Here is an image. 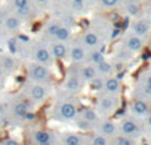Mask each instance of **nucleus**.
<instances>
[{
  "label": "nucleus",
  "instance_id": "obj_1",
  "mask_svg": "<svg viewBox=\"0 0 151 145\" xmlns=\"http://www.w3.org/2000/svg\"><path fill=\"white\" fill-rule=\"evenodd\" d=\"M79 113V105L72 97L59 99L55 102L54 108L51 111V117L55 121L60 122H70L74 121Z\"/></svg>",
  "mask_w": 151,
  "mask_h": 145
},
{
  "label": "nucleus",
  "instance_id": "obj_2",
  "mask_svg": "<svg viewBox=\"0 0 151 145\" xmlns=\"http://www.w3.org/2000/svg\"><path fill=\"white\" fill-rule=\"evenodd\" d=\"M83 87H84V81L80 79L79 65H72L67 72V79L64 80L62 85V92H63L62 99L79 95L82 92Z\"/></svg>",
  "mask_w": 151,
  "mask_h": 145
},
{
  "label": "nucleus",
  "instance_id": "obj_3",
  "mask_svg": "<svg viewBox=\"0 0 151 145\" xmlns=\"http://www.w3.org/2000/svg\"><path fill=\"white\" fill-rule=\"evenodd\" d=\"M27 77H28V81L46 87H51L54 82V75L51 69L37 63H31L27 67Z\"/></svg>",
  "mask_w": 151,
  "mask_h": 145
},
{
  "label": "nucleus",
  "instance_id": "obj_4",
  "mask_svg": "<svg viewBox=\"0 0 151 145\" xmlns=\"http://www.w3.org/2000/svg\"><path fill=\"white\" fill-rule=\"evenodd\" d=\"M100 120L102 117L96 112V109L91 108V107H86V108L79 109V113L75 119V124L82 131H95Z\"/></svg>",
  "mask_w": 151,
  "mask_h": 145
},
{
  "label": "nucleus",
  "instance_id": "obj_5",
  "mask_svg": "<svg viewBox=\"0 0 151 145\" xmlns=\"http://www.w3.org/2000/svg\"><path fill=\"white\" fill-rule=\"evenodd\" d=\"M50 95V87L36 84V82L27 81L23 88V97L32 102V104H39V102L46 101Z\"/></svg>",
  "mask_w": 151,
  "mask_h": 145
},
{
  "label": "nucleus",
  "instance_id": "obj_6",
  "mask_svg": "<svg viewBox=\"0 0 151 145\" xmlns=\"http://www.w3.org/2000/svg\"><path fill=\"white\" fill-rule=\"evenodd\" d=\"M119 108V96H111V95L100 93L96 104V112L100 116H111Z\"/></svg>",
  "mask_w": 151,
  "mask_h": 145
},
{
  "label": "nucleus",
  "instance_id": "obj_7",
  "mask_svg": "<svg viewBox=\"0 0 151 145\" xmlns=\"http://www.w3.org/2000/svg\"><path fill=\"white\" fill-rule=\"evenodd\" d=\"M29 55H31L34 63L46 65V67H48V68L54 64V57L51 56V52H50L48 47H46L42 43H34L32 44Z\"/></svg>",
  "mask_w": 151,
  "mask_h": 145
},
{
  "label": "nucleus",
  "instance_id": "obj_8",
  "mask_svg": "<svg viewBox=\"0 0 151 145\" xmlns=\"http://www.w3.org/2000/svg\"><path fill=\"white\" fill-rule=\"evenodd\" d=\"M118 129H119L120 136L128 137L131 140H137L142 134V129H140L139 124L134 119H130V117L120 120V122L118 124Z\"/></svg>",
  "mask_w": 151,
  "mask_h": 145
},
{
  "label": "nucleus",
  "instance_id": "obj_9",
  "mask_svg": "<svg viewBox=\"0 0 151 145\" xmlns=\"http://www.w3.org/2000/svg\"><path fill=\"white\" fill-rule=\"evenodd\" d=\"M31 104L32 102L27 99H17L8 104V113L11 117L17 120H24L29 111H31Z\"/></svg>",
  "mask_w": 151,
  "mask_h": 145
},
{
  "label": "nucleus",
  "instance_id": "obj_10",
  "mask_svg": "<svg viewBox=\"0 0 151 145\" xmlns=\"http://www.w3.org/2000/svg\"><path fill=\"white\" fill-rule=\"evenodd\" d=\"M29 141L32 145H56L59 140H56V136L47 129H35L29 134Z\"/></svg>",
  "mask_w": 151,
  "mask_h": 145
},
{
  "label": "nucleus",
  "instance_id": "obj_11",
  "mask_svg": "<svg viewBox=\"0 0 151 145\" xmlns=\"http://www.w3.org/2000/svg\"><path fill=\"white\" fill-rule=\"evenodd\" d=\"M95 132L99 133V134H102V136H104V137H107L109 140L115 139V137L119 134L118 124L114 122L112 120H110V119H102L100 120V122L98 124Z\"/></svg>",
  "mask_w": 151,
  "mask_h": 145
},
{
  "label": "nucleus",
  "instance_id": "obj_12",
  "mask_svg": "<svg viewBox=\"0 0 151 145\" xmlns=\"http://www.w3.org/2000/svg\"><path fill=\"white\" fill-rule=\"evenodd\" d=\"M67 56L70 57L72 64H76V65H80L87 60V49L80 44V41L72 44L68 48V53Z\"/></svg>",
  "mask_w": 151,
  "mask_h": 145
},
{
  "label": "nucleus",
  "instance_id": "obj_13",
  "mask_svg": "<svg viewBox=\"0 0 151 145\" xmlns=\"http://www.w3.org/2000/svg\"><path fill=\"white\" fill-rule=\"evenodd\" d=\"M80 44L87 51H94V49H100L99 47L102 45V41H100V36L95 31H86L82 33Z\"/></svg>",
  "mask_w": 151,
  "mask_h": 145
},
{
  "label": "nucleus",
  "instance_id": "obj_14",
  "mask_svg": "<svg viewBox=\"0 0 151 145\" xmlns=\"http://www.w3.org/2000/svg\"><path fill=\"white\" fill-rule=\"evenodd\" d=\"M60 145H90V137L82 133H62Z\"/></svg>",
  "mask_w": 151,
  "mask_h": 145
},
{
  "label": "nucleus",
  "instance_id": "obj_15",
  "mask_svg": "<svg viewBox=\"0 0 151 145\" xmlns=\"http://www.w3.org/2000/svg\"><path fill=\"white\" fill-rule=\"evenodd\" d=\"M122 47L128 51L130 53H135V52H139L143 48V39L142 37H138L135 35H126L122 39Z\"/></svg>",
  "mask_w": 151,
  "mask_h": 145
},
{
  "label": "nucleus",
  "instance_id": "obj_16",
  "mask_svg": "<svg viewBox=\"0 0 151 145\" xmlns=\"http://www.w3.org/2000/svg\"><path fill=\"white\" fill-rule=\"evenodd\" d=\"M122 92V82L118 77L110 76L104 77V84H103V93L111 95V96H119Z\"/></svg>",
  "mask_w": 151,
  "mask_h": 145
},
{
  "label": "nucleus",
  "instance_id": "obj_17",
  "mask_svg": "<svg viewBox=\"0 0 151 145\" xmlns=\"http://www.w3.org/2000/svg\"><path fill=\"white\" fill-rule=\"evenodd\" d=\"M48 49L51 52V56L54 57V60H63L67 57L68 53V47L66 44L59 43V41H50Z\"/></svg>",
  "mask_w": 151,
  "mask_h": 145
},
{
  "label": "nucleus",
  "instance_id": "obj_18",
  "mask_svg": "<svg viewBox=\"0 0 151 145\" xmlns=\"http://www.w3.org/2000/svg\"><path fill=\"white\" fill-rule=\"evenodd\" d=\"M79 75H80V79L86 82H91L92 80H95L98 76V72L96 69H95V65H92V64L90 63H83L82 65H79Z\"/></svg>",
  "mask_w": 151,
  "mask_h": 145
},
{
  "label": "nucleus",
  "instance_id": "obj_19",
  "mask_svg": "<svg viewBox=\"0 0 151 145\" xmlns=\"http://www.w3.org/2000/svg\"><path fill=\"white\" fill-rule=\"evenodd\" d=\"M130 112L134 114L135 117H145L148 116V105L147 102L142 99H135L134 101L130 104Z\"/></svg>",
  "mask_w": 151,
  "mask_h": 145
},
{
  "label": "nucleus",
  "instance_id": "obj_20",
  "mask_svg": "<svg viewBox=\"0 0 151 145\" xmlns=\"http://www.w3.org/2000/svg\"><path fill=\"white\" fill-rule=\"evenodd\" d=\"M3 26L7 31L15 33V32H17L20 28H22V20H20L16 15H8V16L4 19Z\"/></svg>",
  "mask_w": 151,
  "mask_h": 145
},
{
  "label": "nucleus",
  "instance_id": "obj_21",
  "mask_svg": "<svg viewBox=\"0 0 151 145\" xmlns=\"http://www.w3.org/2000/svg\"><path fill=\"white\" fill-rule=\"evenodd\" d=\"M0 61H1V71H3L4 75L14 73L17 67L15 56H1L0 57Z\"/></svg>",
  "mask_w": 151,
  "mask_h": 145
},
{
  "label": "nucleus",
  "instance_id": "obj_22",
  "mask_svg": "<svg viewBox=\"0 0 151 145\" xmlns=\"http://www.w3.org/2000/svg\"><path fill=\"white\" fill-rule=\"evenodd\" d=\"M95 69H96V72H98V76L103 77V79H104V77L112 76V73H114V71H115L114 65H112L110 61H107V60L96 64V65H95Z\"/></svg>",
  "mask_w": 151,
  "mask_h": 145
},
{
  "label": "nucleus",
  "instance_id": "obj_23",
  "mask_svg": "<svg viewBox=\"0 0 151 145\" xmlns=\"http://www.w3.org/2000/svg\"><path fill=\"white\" fill-rule=\"evenodd\" d=\"M131 31H132V35H135V36L143 37L150 31V24H148V21H146V20H138L137 23L132 24Z\"/></svg>",
  "mask_w": 151,
  "mask_h": 145
},
{
  "label": "nucleus",
  "instance_id": "obj_24",
  "mask_svg": "<svg viewBox=\"0 0 151 145\" xmlns=\"http://www.w3.org/2000/svg\"><path fill=\"white\" fill-rule=\"evenodd\" d=\"M71 29L68 28L67 26H60L59 29H58V32L55 33L54 36V40L52 41H59V43H63L66 44L68 43L70 40H71Z\"/></svg>",
  "mask_w": 151,
  "mask_h": 145
},
{
  "label": "nucleus",
  "instance_id": "obj_25",
  "mask_svg": "<svg viewBox=\"0 0 151 145\" xmlns=\"http://www.w3.org/2000/svg\"><path fill=\"white\" fill-rule=\"evenodd\" d=\"M87 60L88 63L92 65H96V64L104 61V53H103L102 49H94V51H87Z\"/></svg>",
  "mask_w": 151,
  "mask_h": 145
},
{
  "label": "nucleus",
  "instance_id": "obj_26",
  "mask_svg": "<svg viewBox=\"0 0 151 145\" xmlns=\"http://www.w3.org/2000/svg\"><path fill=\"white\" fill-rule=\"evenodd\" d=\"M90 145H112V141L99 133H95L90 137Z\"/></svg>",
  "mask_w": 151,
  "mask_h": 145
},
{
  "label": "nucleus",
  "instance_id": "obj_27",
  "mask_svg": "<svg viewBox=\"0 0 151 145\" xmlns=\"http://www.w3.org/2000/svg\"><path fill=\"white\" fill-rule=\"evenodd\" d=\"M15 15L19 17L20 20H28L34 16L32 14V6H27L24 8H20V9H16L15 11Z\"/></svg>",
  "mask_w": 151,
  "mask_h": 145
},
{
  "label": "nucleus",
  "instance_id": "obj_28",
  "mask_svg": "<svg viewBox=\"0 0 151 145\" xmlns=\"http://www.w3.org/2000/svg\"><path fill=\"white\" fill-rule=\"evenodd\" d=\"M60 26H62V24H60L59 21H52V23L47 24V27H46V29H44V32H46V35L50 37V39H51V41L54 40L55 33L58 32V29H59Z\"/></svg>",
  "mask_w": 151,
  "mask_h": 145
},
{
  "label": "nucleus",
  "instance_id": "obj_29",
  "mask_svg": "<svg viewBox=\"0 0 151 145\" xmlns=\"http://www.w3.org/2000/svg\"><path fill=\"white\" fill-rule=\"evenodd\" d=\"M7 44H8V51L12 53V56H15V55L19 53L20 48H22V44L19 43V40H17L16 37H11Z\"/></svg>",
  "mask_w": 151,
  "mask_h": 145
},
{
  "label": "nucleus",
  "instance_id": "obj_30",
  "mask_svg": "<svg viewBox=\"0 0 151 145\" xmlns=\"http://www.w3.org/2000/svg\"><path fill=\"white\" fill-rule=\"evenodd\" d=\"M111 141H112V145H137L135 140H131V139L124 137V136H120V134H118V136L115 137V139H112Z\"/></svg>",
  "mask_w": 151,
  "mask_h": 145
},
{
  "label": "nucleus",
  "instance_id": "obj_31",
  "mask_svg": "<svg viewBox=\"0 0 151 145\" xmlns=\"http://www.w3.org/2000/svg\"><path fill=\"white\" fill-rule=\"evenodd\" d=\"M103 84H104V79L103 77H96L95 80H92L90 82V87L94 92H98V93H103Z\"/></svg>",
  "mask_w": 151,
  "mask_h": 145
},
{
  "label": "nucleus",
  "instance_id": "obj_32",
  "mask_svg": "<svg viewBox=\"0 0 151 145\" xmlns=\"http://www.w3.org/2000/svg\"><path fill=\"white\" fill-rule=\"evenodd\" d=\"M9 4L16 11V9L24 8L27 6H31V0H9Z\"/></svg>",
  "mask_w": 151,
  "mask_h": 145
},
{
  "label": "nucleus",
  "instance_id": "obj_33",
  "mask_svg": "<svg viewBox=\"0 0 151 145\" xmlns=\"http://www.w3.org/2000/svg\"><path fill=\"white\" fill-rule=\"evenodd\" d=\"M99 4L106 9H112L119 6L120 0H99Z\"/></svg>",
  "mask_w": 151,
  "mask_h": 145
},
{
  "label": "nucleus",
  "instance_id": "obj_34",
  "mask_svg": "<svg viewBox=\"0 0 151 145\" xmlns=\"http://www.w3.org/2000/svg\"><path fill=\"white\" fill-rule=\"evenodd\" d=\"M142 91L146 96H151V73L145 76V82L142 85Z\"/></svg>",
  "mask_w": 151,
  "mask_h": 145
},
{
  "label": "nucleus",
  "instance_id": "obj_35",
  "mask_svg": "<svg viewBox=\"0 0 151 145\" xmlns=\"http://www.w3.org/2000/svg\"><path fill=\"white\" fill-rule=\"evenodd\" d=\"M7 113H8V104L0 101V117L6 116Z\"/></svg>",
  "mask_w": 151,
  "mask_h": 145
},
{
  "label": "nucleus",
  "instance_id": "obj_36",
  "mask_svg": "<svg viewBox=\"0 0 151 145\" xmlns=\"http://www.w3.org/2000/svg\"><path fill=\"white\" fill-rule=\"evenodd\" d=\"M1 145H22V144L19 141H16L15 139H7V140H4Z\"/></svg>",
  "mask_w": 151,
  "mask_h": 145
},
{
  "label": "nucleus",
  "instance_id": "obj_37",
  "mask_svg": "<svg viewBox=\"0 0 151 145\" xmlns=\"http://www.w3.org/2000/svg\"><path fill=\"white\" fill-rule=\"evenodd\" d=\"M34 1H35V4H36V6H46L50 0H34Z\"/></svg>",
  "mask_w": 151,
  "mask_h": 145
},
{
  "label": "nucleus",
  "instance_id": "obj_38",
  "mask_svg": "<svg viewBox=\"0 0 151 145\" xmlns=\"http://www.w3.org/2000/svg\"><path fill=\"white\" fill-rule=\"evenodd\" d=\"M71 1L75 4V6H83L86 0H71Z\"/></svg>",
  "mask_w": 151,
  "mask_h": 145
},
{
  "label": "nucleus",
  "instance_id": "obj_39",
  "mask_svg": "<svg viewBox=\"0 0 151 145\" xmlns=\"http://www.w3.org/2000/svg\"><path fill=\"white\" fill-rule=\"evenodd\" d=\"M146 122H147L148 128H151V114H148V116H147V119H146Z\"/></svg>",
  "mask_w": 151,
  "mask_h": 145
},
{
  "label": "nucleus",
  "instance_id": "obj_40",
  "mask_svg": "<svg viewBox=\"0 0 151 145\" xmlns=\"http://www.w3.org/2000/svg\"><path fill=\"white\" fill-rule=\"evenodd\" d=\"M3 71H1V69H0V81H1V77H3Z\"/></svg>",
  "mask_w": 151,
  "mask_h": 145
},
{
  "label": "nucleus",
  "instance_id": "obj_41",
  "mask_svg": "<svg viewBox=\"0 0 151 145\" xmlns=\"http://www.w3.org/2000/svg\"><path fill=\"white\" fill-rule=\"evenodd\" d=\"M1 88H3V82L0 81V89H1Z\"/></svg>",
  "mask_w": 151,
  "mask_h": 145
},
{
  "label": "nucleus",
  "instance_id": "obj_42",
  "mask_svg": "<svg viewBox=\"0 0 151 145\" xmlns=\"http://www.w3.org/2000/svg\"><path fill=\"white\" fill-rule=\"evenodd\" d=\"M1 26H3V21H1V20H0V28H1Z\"/></svg>",
  "mask_w": 151,
  "mask_h": 145
},
{
  "label": "nucleus",
  "instance_id": "obj_43",
  "mask_svg": "<svg viewBox=\"0 0 151 145\" xmlns=\"http://www.w3.org/2000/svg\"><path fill=\"white\" fill-rule=\"evenodd\" d=\"M0 69H1V61H0Z\"/></svg>",
  "mask_w": 151,
  "mask_h": 145
},
{
  "label": "nucleus",
  "instance_id": "obj_44",
  "mask_svg": "<svg viewBox=\"0 0 151 145\" xmlns=\"http://www.w3.org/2000/svg\"><path fill=\"white\" fill-rule=\"evenodd\" d=\"M150 131H151V128H150Z\"/></svg>",
  "mask_w": 151,
  "mask_h": 145
}]
</instances>
